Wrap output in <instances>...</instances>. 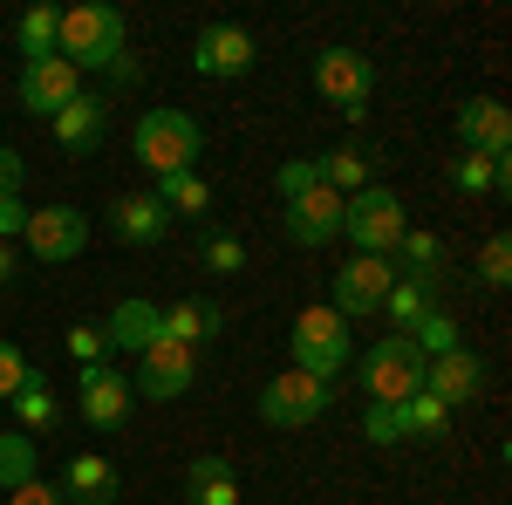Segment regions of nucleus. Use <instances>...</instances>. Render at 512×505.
I'll list each match as a JSON object with an SVG mask.
<instances>
[{"label":"nucleus","mask_w":512,"mask_h":505,"mask_svg":"<svg viewBox=\"0 0 512 505\" xmlns=\"http://www.w3.org/2000/svg\"><path fill=\"white\" fill-rule=\"evenodd\" d=\"M130 144H137V164H144L151 178H178V171H192V164H198L205 130H198L192 110H144Z\"/></svg>","instance_id":"obj_1"},{"label":"nucleus","mask_w":512,"mask_h":505,"mask_svg":"<svg viewBox=\"0 0 512 505\" xmlns=\"http://www.w3.org/2000/svg\"><path fill=\"white\" fill-rule=\"evenodd\" d=\"M55 55H62V62H76V69H110V62L123 55V14H117V7H103V0L62 7Z\"/></svg>","instance_id":"obj_2"},{"label":"nucleus","mask_w":512,"mask_h":505,"mask_svg":"<svg viewBox=\"0 0 512 505\" xmlns=\"http://www.w3.org/2000/svg\"><path fill=\"white\" fill-rule=\"evenodd\" d=\"M315 89L349 123H362L369 96H376V62H369L362 48H349V41H335V48H321V55H315Z\"/></svg>","instance_id":"obj_3"},{"label":"nucleus","mask_w":512,"mask_h":505,"mask_svg":"<svg viewBox=\"0 0 512 505\" xmlns=\"http://www.w3.org/2000/svg\"><path fill=\"white\" fill-rule=\"evenodd\" d=\"M403 233H410L403 198L383 192V185H369V192H355L349 205H342V239H355V253H383V260H390Z\"/></svg>","instance_id":"obj_4"},{"label":"nucleus","mask_w":512,"mask_h":505,"mask_svg":"<svg viewBox=\"0 0 512 505\" xmlns=\"http://www.w3.org/2000/svg\"><path fill=\"white\" fill-rule=\"evenodd\" d=\"M192 383H198V349L171 342V335H158L151 349H137L130 396H144V403H178V396H185Z\"/></svg>","instance_id":"obj_5"},{"label":"nucleus","mask_w":512,"mask_h":505,"mask_svg":"<svg viewBox=\"0 0 512 505\" xmlns=\"http://www.w3.org/2000/svg\"><path fill=\"white\" fill-rule=\"evenodd\" d=\"M342 362H349V321L335 308H301L294 321V369L301 376H342Z\"/></svg>","instance_id":"obj_6"},{"label":"nucleus","mask_w":512,"mask_h":505,"mask_svg":"<svg viewBox=\"0 0 512 505\" xmlns=\"http://www.w3.org/2000/svg\"><path fill=\"white\" fill-rule=\"evenodd\" d=\"M362 383H369V403H410L424 389V355L410 349V335H383L362 355Z\"/></svg>","instance_id":"obj_7"},{"label":"nucleus","mask_w":512,"mask_h":505,"mask_svg":"<svg viewBox=\"0 0 512 505\" xmlns=\"http://www.w3.org/2000/svg\"><path fill=\"white\" fill-rule=\"evenodd\" d=\"M451 430V410L437 403V396H410V403H369V417H362V437L369 444H403V437H417V444H431Z\"/></svg>","instance_id":"obj_8"},{"label":"nucleus","mask_w":512,"mask_h":505,"mask_svg":"<svg viewBox=\"0 0 512 505\" xmlns=\"http://www.w3.org/2000/svg\"><path fill=\"white\" fill-rule=\"evenodd\" d=\"M328 396H335V383L287 369V376H274V383L260 389V417H267L274 430H308L321 410H328Z\"/></svg>","instance_id":"obj_9"},{"label":"nucleus","mask_w":512,"mask_h":505,"mask_svg":"<svg viewBox=\"0 0 512 505\" xmlns=\"http://www.w3.org/2000/svg\"><path fill=\"white\" fill-rule=\"evenodd\" d=\"M130 376L123 369H110V362H89L76 376V410H82V424L89 430H123L130 424Z\"/></svg>","instance_id":"obj_10"},{"label":"nucleus","mask_w":512,"mask_h":505,"mask_svg":"<svg viewBox=\"0 0 512 505\" xmlns=\"http://www.w3.org/2000/svg\"><path fill=\"white\" fill-rule=\"evenodd\" d=\"M390 287H396V260H383V253H355L349 267H335V314H342V321H362V314L383 308Z\"/></svg>","instance_id":"obj_11"},{"label":"nucleus","mask_w":512,"mask_h":505,"mask_svg":"<svg viewBox=\"0 0 512 505\" xmlns=\"http://www.w3.org/2000/svg\"><path fill=\"white\" fill-rule=\"evenodd\" d=\"M21 246L35 260H48V267H62V260H76L82 246H89V212H76V205H41V212H28Z\"/></svg>","instance_id":"obj_12"},{"label":"nucleus","mask_w":512,"mask_h":505,"mask_svg":"<svg viewBox=\"0 0 512 505\" xmlns=\"http://www.w3.org/2000/svg\"><path fill=\"white\" fill-rule=\"evenodd\" d=\"M14 96H21V110H35V117H55V110H69V103L82 96V69H76V62H62V55L21 62V82H14Z\"/></svg>","instance_id":"obj_13"},{"label":"nucleus","mask_w":512,"mask_h":505,"mask_svg":"<svg viewBox=\"0 0 512 505\" xmlns=\"http://www.w3.org/2000/svg\"><path fill=\"white\" fill-rule=\"evenodd\" d=\"M253 55H260V41L246 35L239 21H219V28H205V35L192 41V69L198 76H212V82H233L253 69Z\"/></svg>","instance_id":"obj_14"},{"label":"nucleus","mask_w":512,"mask_h":505,"mask_svg":"<svg viewBox=\"0 0 512 505\" xmlns=\"http://www.w3.org/2000/svg\"><path fill=\"white\" fill-rule=\"evenodd\" d=\"M342 205H349V198L328 192V185L287 198V239H294V246H308V253L328 246V239H342Z\"/></svg>","instance_id":"obj_15"},{"label":"nucleus","mask_w":512,"mask_h":505,"mask_svg":"<svg viewBox=\"0 0 512 505\" xmlns=\"http://www.w3.org/2000/svg\"><path fill=\"white\" fill-rule=\"evenodd\" d=\"M478 389H485V362H478L472 349H451V355H431V362H424V396H437L444 410L478 403Z\"/></svg>","instance_id":"obj_16"},{"label":"nucleus","mask_w":512,"mask_h":505,"mask_svg":"<svg viewBox=\"0 0 512 505\" xmlns=\"http://www.w3.org/2000/svg\"><path fill=\"white\" fill-rule=\"evenodd\" d=\"M458 144L465 151H485V157H506L512 151V117L499 96H472L465 110H458Z\"/></svg>","instance_id":"obj_17"},{"label":"nucleus","mask_w":512,"mask_h":505,"mask_svg":"<svg viewBox=\"0 0 512 505\" xmlns=\"http://www.w3.org/2000/svg\"><path fill=\"white\" fill-rule=\"evenodd\" d=\"M48 123H55V144H62V151L89 157L103 137H110V103H103V96H76L69 110H55Z\"/></svg>","instance_id":"obj_18"},{"label":"nucleus","mask_w":512,"mask_h":505,"mask_svg":"<svg viewBox=\"0 0 512 505\" xmlns=\"http://www.w3.org/2000/svg\"><path fill=\"white\" fill-rule=\"evenodd\" d=\"M117 492H123L117 465L96 458V451H82V458L62 465V499H69V505H117Z\"/></svg>","instance_id":"obj_19"},{"label":"nucleus","mask_w":512,"mask_h":505,"mask_svg":"<svg viewBox=\"0 0 512 505\" xmlns=\"http://www.w3.org/2000/svg\"><path fill=\"white\" fill-rule=\"evenodd\" d=\"M103 335H110V349H123V355L151 349V342L164 335V308L144 301V294H130V301H117V314L103 321Z\"/></svg>","instance_id":"obj_20"},{"label":"nucleus","mask_w":512,"mask_h":505,"mask_svg":"<svg viewBox=\"0 0 512 505\" xmlns=\"http://www.w3.org/2000/svg\"><path fill=\"white\" fill-rule=\"evenodd\" d=\"M110 233H117L123 246H158V239L171 233V212H164L158 198H123L117 212H110Z\"/></svg>","instance_id":"obj_21"},{"label":"nucleus","mask_w":512,"mask_h":505,"mask_svg":"<svg viewBox=\"0 0 512 505\" xmlns=\"http://www.w3.org/2000/svg\"><path fill=\"white\" fill-rule=\"evenodd\" d=\"M219 321H226V314H219V301H171V308H164V335H171V342H185V349H198V342H212V335H219Z\"/></svg>","instance_id":"obj_22"},{"label":"nucleus","mask_w":512,"mask_h":505,"mask_svg":"<svg viewBox=\"0 0 512 505\" xmlns=\"http://www.w3.org/2000/svg\"><path fill=\"white\" fill-rule=\"evenodd\" d=\"M28 478H41V437L7 430V437H0V492H21Z\"/></svg>","instance_id":"obj_23"},{"label":"nucleus","mask_w":512,"mask_h":505,"mask_svg":"<svg viewBox=\"0 0 512 505\" xmlns=\"http://www.w3.org/2000/svg\"><path fill=\"white\" fill-rule=\"evenodd\" d=\"M171 212V219H205L212 212V185L198 178V171H178V178H158V192H151Z\"/></svg>","instance_id":"obj_24"},{"label":"nucleus","mask_w":512,"mask_h":505,"mask_svg":"<svg viewBox=\"0 0 512 505\" xmlns=\"http://www.w3.org/2000/svg\"><path fill=\"white\" fill-rule=\"evenodd\" d=\"M451 185L465 198H478V192H506L512 185V164L506 157H485V151H465L458 164H451Z\"/></svg>","instance_id":"obj_25"},{"label":"nucleus","mask_w":512,"mask_h":505,"mask_svg":"<svg viewBox=\"0 0 512 505\" xmlns=\"http://www.w3.org/2000/svg\"><path fill=\"white\" fill-rule=\"evenodd\" d=\"M185 485H192V505H239V478L226 458H192Z\"/></svg>","instance_id":"obj_26"},{"label":"nucleus","mask_w":512,"mask_h":505,"mask_svg":"<svg viewBox=\"0 0 512 505\" xmlns=\"http://www.w3.org/2000/svg\"><path fill=\"white\" fill-rule=\"evenodd\" d=\"M396 273H403V280H431L437 287V273H444V239L437 233H403L396 239Z\"/></svg>","instance_id":"obj_27"},{"label":"nucleus","mask_w":512,"mask_h":505,"mask_svg":"<svg viewBox=\"0 0 512 505\" xmlns=\"http://www.w3.org/2000/svg\"><path fill=\"white\" fill-rule=\"evenodd\" d=\"M14 417H21V430H28V437H41V430L62 424V403H55V389L41 383V376H28V383L14 389Z\"/></svg>","instance_id":"obj_28"},{"label":"nucleus","mask_w":512,"mask_h":505,"mask_svg":"<svg viewBox=\"0 0 512 505\" xmlns=\"http://www.w3.org/2000/svg\"><path fill=\"white\" fill-rule=\"evenodd\" d=\"M431 308H437V287H431V280H403V273H396V287L383 294V314H390L403 335L417 328V314H431Z\"/></svg>","instance_id":"obj_29"},{"label":"nucleus","mask_w":512,"mask_h":505,"mask_svg":"<svg viewBox=\"0 0 512 505\" xmlns=\"http://www.w3.org/2000/svg\"><path fill=\"white\" fill-rule=\"evenodd\" d=\"M321 164V185L328 192H342V198H355V192H369V151H328V157H315Z\"/></svg>","instance_id":"obj_30"},{"label":"nucleus","mask_w":512,"mask_h":505,"mask_svg":"<svg viewBox=\"0 0 512 505\" xmlns=\"http://www.w3.org/2000/svg\"><path fill=\"white\" fill-rule=\"evenodd\" d=\"M55 35H62V7H28V14H21V28H14V41H21V55H28V62L55 55Z\"/></svg>","instance_id":"obj_31"},{"label":"nucleus","mask_w":512,"mask_h":505,"mask_svg":"<svg viewBox=\"0 0 512 505\" xmlns=\"http://www.w3.org/2000/svg\"><path fill=\"white\" fill-rule=\"evenodd\" d=\"M410 349L424 355V362H431V355H451V349H465V342H458V321H451L444 308L417 314V328H410Z\"/></svg>","instance_id":"obj_32"},{"label":"nucleus","mask_w":512,"mask_h":505,"mask_svg":"<svg viewBox=\"0 0 512 505\" xmlns=\"http://www.w3.org/2000/svg\"><path fill=\"white\" fill-rule=\"evenodd\" d=\"M478 280H485V287H506V280H512V239L506 233L485 239V253H478Z\"/></svg>","instance_id":"obj_33"},{"label":"nucleus","mask_w":512,"mask_h":505,"mask_svg":"<svg viewBox=\"0 0 512 505\" xmlns=\"http://www.w3.org/2000/svg\"><path fill=\"white\" fill-rule=\"evenodd\" d=\"M69 355H76L82 369H89V362H103V355H110V335H103V321H82V328H69Z\"/></svg>","instance_id":"obj_34"},{"label":"nucleus","mask_w":512,"mask_h":505,"mask_svg":"<svg viewBox=\"0 0 512 505\" xmlns=\"http://www.w3.org/2000/svg\"><path fill=\"white\" fill-rule=\"evenodd\" d=\"M274 185H280V198L315 192V185H321V164H315V157H294V164H280V178H274Z\"/></svg>","instance_id":"obj_35"},{"label":"nucleus","mask_w":512,"mask_h":505,"mask_svg":"<svg viewBox=\"0 0 512 505\" xmlns=\"http://www.w3.org/2000/svg\"><path fill=\"white\" fill-rule=\"evenodd\" d=\"M205 267H212V273H239V267H246V246H239L233 233H212V239H205Z\"/></svg>","instance_id":"obj_36"},{"label":"nucleus","mask_w":512,"mask_h":505,"mask_svg":"<svg viewBox=\"0 0 512 505\" xmlns=\"http://www.w3.org/2000/svg\"><path fill=\"white\" fill-rule=\"evenodd\" d=\"M35 369H28V355L14 349V342H0V403H14V389L28 383Z\"/></svg>","instance_id":"obj_37"},{"label":"nucleus","mask_w":512,"mask_h":505,"mask_svg":"<svg viewBox=\"0 0 512 505\" xmlns=\"http://www.w3.org/2000/svg\"><path fill=\"white\" fill-rule=\"evenodd\" d=\"M7 505H69V499H62V485H48V478H28L21 492H7Z\"/></svg>","instance_id":"obj_38"},{"label":"nucleus","mask_w":512,"mask_h":505,"mask_svg":"<svg viewBox=\"0 0 512 505\" xmlns=\"http://www.w3.org/2000/svg\"><path fill=\"white\" fill-rule=\"evenodd\" d=\"M21 178H28V164L14 144H0V198H21Z\"/></svg>","instance_id":"obj_39"},{"label":"nucleus","mask_w":512,"mask_h":505,"mask_svg":"<svg viewBox=\"0 0 512 505\" xmlns=\"http://www.w3.org/2000/svg\"><path fill=\"white\" fill-rule=\"evenodd\" d=\"M21 233H28V205H21V198H0V239L14 246Z\"/></svg>","instance_id":"obj_40"},{"label":"nucleus","mask_w":512,"mask_h":505,"mask_svg":"<svg viewBox=\"0 0 512 505\" xmlns=\"http://www.w3.org/2000/svg\"><path fill=\"white\" fill-rule=\"evenodd\" d=\"M14 260H21V253H14V246H7V239H0V287H7V280H14Z\"/></svg>","instance_id":"obj_41"}]
</instances>
